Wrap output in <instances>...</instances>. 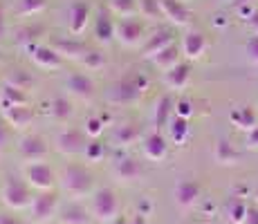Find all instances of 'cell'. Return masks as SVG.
Here are the masks:
<instances>
[{
  "label": "cell",
  "instance_id": "cell-1",
  "mask_svg": "<svg viewBox=\"0 0 258 224\" xmlns=\"http://www.w3.org/2000/svg\"><path fill=\"white\" fill-rule=\"evenodd\" d=\"M148 86V77L144 72L131 69L128 74H123L121 79H117L106 92V101L110 106H135L137 101H142V97L146 94Z\"/></svg>",
  "mask_w": 258,
  "mask_h": 224
},
{
  "label": "cell",
  "instance_id": "cell-2",
  "mask_svg": "<svg viewBox=\"0 0 258 224\" xmlns=\"http://www.w3.org/2000/svg\"><path fill=\"white\" fill-rule=\"evenodd\" d=\"M58 188L70 200H86L94 193V175L81 164H68L58 175Z\"/></svg>",
  "mask_w": 258,
  "mask_h": 224
},
{
  "label": "cell",
  "instance_id": "cell-3",
  "mask_svg": "<svg viewBox=\"0 0 258 224\" xmlns=\"http://www.w3.org/2000/svg\"><path fill=\"white\" fill-rule=\"evenodd\" d=\"M34 188L25 182L23 177H7L0 188V200L9 208V211H25L32 206Z\"/></svg>",
  "mask_w": 258,
  "mask_h": 224
},
{
  "label": "cell",
  "instance_id": "cell-4",
  "mask_svg": "<svg viewBox=\"0 0 258 224\" xmlns=\"http://www.w3.org/2000/svg\"><path fill=\"white\" fill-rule=\"evenodd\" d=\"M90 213L97 222L110 224L112 220H117L121 213V202H119L117 193L112 188H97L90 195Z\"/></svg>",
  "mask_w": 258,
  "mask_h": 224
},
{
  "label": "cell",
  "instance_id": "cell-5",
  "mask_svg": "<svg viewBox=\"0 0 258 224\" xmlns=\"http://www.w3.org/2000/svg\"><path fill=\"white\" fill-rule=\"evenodd\" d=\"M23 179L34 188V191H54L58 186V175L52 166L43 159V162H25L23 166Z\"/></svg>",
  "mask_w": 258,
  "mask_h": 224
},
{
  "label": "cell",
  "instance_id": "cell-6",
  "mask_svg": "<svg viewBox=\"0 0 258 224\" xmlns=\"http://www.w3.org/2000/svg\"><path fill=\"white\" fill-rule=\"evenodd\" d=\"M146 27L140 21V16L133 18H119L117 21V32H115V41L126 49H137L140 45L146 43Z\"/></svg>",
  "mask_w": 258,
  "mask_h": 224
},
{
  "label": "cell",
  "instance_id": "cell-7",
  "mask_svg": "<svg viewBox=\"0 0 258 224\" xmlns=\"http://www.w3.org/2000/svg\"><path fill=\"white\" fill-rule=\"evenodd\" d=\"M29 215H32L34 224H49L54 217L58 215V195L54 191H43L38 195H34L32 206L27 208Z\"/></svg>",
  "mask_w": 258,
  "mask_h": 224
},
{
  "label": "cell",
  "instance_id": "cell-8",
  "mask_svg": "<svg viewBox=\"0 0 258 224\" xmlns=\"http://www.w3.org/2000/svg\"><path fill=\"white\" fill-rule=\"evenodd\" d=\"M88 146V137L83 130L79 128H66L54 137V148L56 153H61L63 157H77V155H83Z\"/></svg>",
  "mask_w": 258,
  "mask_h": 224
},
{
  "label": "cell",
  "instance_id": "cell-9",
  "mask_svg": "<svg viewBox=\"0 0 258 224\" xmlns=\"http://www.w3.org/2000/svg\"><path fill=\"white\" fill-rule=\"evenodd\" d=\"M16 151L25 162H43V159H47V155H49L47 141L41 134H34V132H27L18 139Z\"/></svg>",
  "mask_w": 258,
  "mask_h": 224
},
{
  "label": "cell",
  "instance_id": "cell-10",
  "mask_svg": "<svg viewBox=\"0 0 258 224\" xmlns=\"http://www.w3.org/2000/svg\"><path fill=\"white\" fill-rule=\"evenodd\" d=\"M110 173H112V177H115L119 184H133V182H137V179L142 177L144 171H142L140 159L121 153V155H117L115 159H112Z\"/></svg>",
  "mask_w": 258,
  "mask_h": 224
},
{
  "label": "cell",
  "instance_id": "cell-11",
  "mask_svg": "<svg viewBox=\"0 0 258 224\" xmlns=\"http://www.w3.org/2000/svg\"><path fill=\"white\" fill-rule=\"evenodd\" d=\"M29 58L38 69H47V72H56V69L63 67V56L52 47V45H43L36 43L27 49Z\"/></svg>",
  "mask_w": 258,
  "mask_h": 224
},
{
  "label": "cell",
  "instance_id": "cell-12",
  "mask_svg": "<svg viewBox=\"0 0 258 224\" xmlns=\"http://www.w3.org/2000/svg\"><path fill=\"white\" fill-rule=\"evenodd\" d=\"M66 90L72 99L77 101H83V103H92L94 97H97V86L88 74H81V72H74L66 79Z\"/></svg>",
  "mask_w": 258,
  "mask_h": 224
},
{
  "label": "cell",
  "instance_id": "cell-13",
  "mask_svg": "<svg viewBox=\"0 0 258 224\" xmlns=\"http://www.w3.org/2000/svg\"><path fill=\"white\" fill-rule=\"evenodd\" d=\"M202 188L196 179H182L177 182L175 191H173V200H175V206L180 208L182 213H188L198 202H200Z\"/></svg>",
  "mask_w": 258,
  "mask_h": 224
},
{
  "label": "cell",
  "instance_id": "cell-14",
  "mask_svg": "<svg viewBox=\"0 0 258 224\" xmlns=\"http://www.w3.org/2000/svg\"><path fill=\"white\" fill-rule=\"evenodd\" d=\"M92 21V7L86 0H74L68 9V32L72 36H81Z\"/></svg>",
  "mask_w": 258,
  "mask_h": 224
},
{
  "label": "cell",
  "instance_id": "cell-15",
  "mask_svg": "<svg viewBox=\"0 0 258 224\" xmlns=\"http://www.w3.org/2000/svg\"><path fill=\"white\" fill-rule=\"evenodd\" d=\"M0 117L7 121L12 130H25L36 117V110L32 106H0Z\"/></svg>",
  "mask_w": 258,
  "mask_h": 224
},
{
  "label": "cell",
  "instance_id": "cell-16",
  "mask_svg": "<svg viewBox=\"0 0 258 224\" xmlns=\"http://www.w3.org/2000/svg\"><path fill=\"white\" fill-rule=\"evenodd\" d=\"M115 32H117V21L112 16V12L108 7L99 9L97 16H94V38H97V43L108 47L115 41Z\"/></svg>",
  "mask_w": 258,
  "mask_h": 224
},
{
  "label": "cell",
  "instance_id": "cell-17",
  "mask_svg": "<svg viewBox=\"0 0 258 224\" xmlns=\"http://www.w3.org/2000/svg\"><path fill=\"white\" fill-rule=\"evenodd\" d=\"M160 9H162V16H164L173 27H186L193 18L191 9H188L186 3H182V0H160Z\"/></svg>",
  "mask_w": 258,
  "mask_h": 224
},
{
  "label": "cell",
  "instance_id": "cell-18",
  "mask_svg": "<svg viewBox=\"0 0 258 224\" xmlns=\"http://www.w3.org/2000/svg\"><path fill=\"white\" fill-rule=\"evenodd\" d=\"M142 153H144V157L151 159V162H164L166 155H168V139L157 130L144 134Z\"/></svg>",
  "mask_w": 258,
  "mask_h": 224
},
{
  "label": "cell",
  "instance_id": "cell-19",
  "mask_svg": "<svg viewBox=\"0 0 258 224\" xmlns=\"http://www.w3.org/2000/svg\"><path fill=\"white\" fill-rule=\"evenodd\" d=\"M142 139H144V130L140 123H135V121L115 126V130L110 134V143L115 148H131V146H135L137 141H142Z\"/></svg>",
  "mask_w": 258,
  "mask_h": 224
},
{
  "label": "cell",
  "instance_id": "cell-20",
  "mask_svg": "<svg viewBox=\"0 0 258 224\" xmlns=\"http://www.w3.org/2000/svg\"><path fill=\"white\" fill-rule=\"evenodd\" d=\"M173 43H175V36H173L171 29H160V32H155L153 36H148L146 43L142 45V58L144 61H151L162 49H166L168 45H173Z\"/></svg>",
  "mask_w": 258,
  "mask_h": 224
},
{
  "label": "cell",
  "instance_id": "cell-21",
  "mask_svg": "<svg viewBox=\"0 0 258 224\" xmlns=\"http://www.w3.org/2000/svg\"><path fill=\"white\" fill-rule=\"evenodd\" d=\"M58 220L61 224H90L92 213L90 208L83 206L81 200H70L58 211Z\"/></svg>",
  "mask_w": 258,
  "mask_h": 224
},
{
  "label": "cell",
  "instance_id": "cell-22",
  "mask_svg": "<svg viewBox=\"0 0 258 224\" xmlns=\"http://www.w3.org/2000/svg\"><path fill=\"white\" fill-rule=\"evenodd\" d=\"M180 47H182V54H184L188 61H198V58H202L207 52V36L202 32H186Z\"/></svg>",
  "mask_w": 258,
  "mask_h": 224
},
{
  "label": "cell",
  "instance_id": "cell-23",
  "mask_svg": "<svg viewBox=\"0 0 258 224\" xmlns=\"http://www.w3.org/2000/svg\"><path fill=\"white\" fill-rule=\"evenodd\" d=\"M47 117L54 123H68L74 117V103L68 97H54L47 103Z\"/></svg>",
  "mask_w": 258,
  "mask_h": 224
},
{
  "label": "cell",
  "instance_id": "cell-24",
  "mask_svg": "<svg viewBox=\"0 0 258 224\" xmlns=\"http://www.w3.org/2000/svg\"><path fill=\"white\" fill-rule=\"evenodd\" d=\"M162 81H164V86L168 90H184L188 83H191V65L182 61L180 65H175V67L168 69V72H164Z\"/></svg>",
  "mask_w": 258,
  "mask_h": 224
},
{
  "label": "cell",
  "instance_id": "cell-25",
  "mask_svg": "<svg viewBox=\"0 0 258 224\" xmlns=\"http://www.w3.org/2000/svg\"><path fill=\"white\" fill-rule=\"evenodd\" d=\"M52 47L61 54L63 61H66V58H70V61H77V63L81 61V56L88 52L86 45H83L81 41H77V38H54Z\"/></svg>",
  "mask_w": 258,
  "mask_h": 224
},
{
  "label": "cell",
  "instance_id": "cell-26",
  "mask_svg": "<svg viewBox=\"0 0 258 224\" xmlns=\"http://www.w3.org/2000/svg\"><path fill=\"white\" fill-rule=\"evenodd\" d=\"M173 117H175V101H173L171 94H164V97H160L155 103V110H153V126L155 128L168 126Z\"/></svg>",
  "mask_w": 258,
  "mask_h": 224
},
{
  "label": "cell",
  "instance_id": "cell-27",
  "mask_svg": "<svg viewBox=\"0 0 258 224\" xmlns=\"http://www.w3.org/2000/svg\"><path fill=\"white\" fill-rule=\"evenodd\" d=\"M182 56H184V54H182V47L173 43V45H168L166 49H162V52L157 54L155 58H151V63H153V65H155L157 69H162V72H168L171 67L180 65V63H182Z\"/></svg>",
  "mask_w": 258,
  "mask_h": 224
},
{
  "label": "cell",
  "instance_id": "cell-28",
  "mask_svg": "<svg viewBox=\"0 0 258 224\" xmlns=\"http://www.w3.org/2000/svg\"><path fill=\"white\" fill-rule=\"evenodd\" d=\"M41 34H43V27H38V25H23V27H18L14 32V45L18 49H23V52H27L32 45L38 43Z\"/></svg>",
  "mask_w": 258,
  "mask_h": 224
},
{
  "label": "cell",
  "instance_id": "cell-29",
  "mask_svg": "<svg viewBox=\"0 0 258 224\" xmlns=\"http://www.w3.org/2000/svg\"><path fill=\"white\" fill-rule=\"evenodd\" d=\"M229 121L234 123L238 130H245V132L254 130V128L258 126L256 112H254V108H249V106H238V108H234V110L229 112Z\"/></svg>",
  "mask_w": 258,
  "mask_h": 224
},
{
  "label": "cell",
  "instance_id": "cell-30",
  "mask_svg": "<svg viewBox=\"0 0 258 224\" xmlns=\"http://www.w3.org/2000/svg\"><path fill=\"white\" fill-rule=\"evenodd\" d=\"M108 123H110V114H90V117H86V123H83V132H86L88 139H99L103 134V130L108 128Z\"/></svg>",
  "mask_w": 258,
  "mask_h": 224
},
{
  "label": "cell",
  "instance_id": "cell-31",
  "mask_svg": "<svg viewBox=\"0 0 258 224\" xmlns=\"http://www.w3.org/2000/svg\"><path fill=\"white\" fill-rule=\"evenodd\" d=\"M213 159H216L218 164H222V166H229V164H238L240 155H238V151L227 139H218L216 148H213Z\"/></svg>",
  "mask_w": 258,
  "mask_h": 224
},
{
  "label": "cell",
  "instance_id": "cell-32",
  "mask_svg": "<svg viewBox=\"0 0 258 224\" xmlns=\"http://www.w3.org/2000/svg\"><path fill=\"white\" fill-rule=\"evenodd\" d=\"M27 103H29V97L25 90L3 83V90H0V106H27Z\"/></svg>",
  "mask_w": 258,
  "mask_h": 224
},
{
  "label": "cell",
  "instance_id": "cell-33",
  "mask_svg": "<svg viewBox=\"0 0 258 224\" xmlns=\"http://www.w3.org/2000/svg\"><path fill=\"white\" fill-rule=\"evenodd\" d=\"M166 130H168V137H171V141L173 143H177V146H182V143L188 139V119H182V117H173L171 119V123L166 126Z\"/></svg>",
  "mask_w": 258,
  "mask_h": 224
},
{
  "label": "cell",
  "instance_id": "cell-34",
  "mask_svg": "<svg viewBox=\"0 0 258 224\" xmlns=\"http://www.w3.org/2000/svg\"><path fill=\"white\" fill-rule=\"evenodd\" d=\"M79 65L86 67L88 72H99V69H103L108 65V56L101 52V49H88V52L81 56Z\"/></svg>",
  "mask_w": 258,
  "mask_h": 224
},
{
  "label": "cell",
  "instance_id": "cell-35",
  "mask_svg": "<svg viewBox=\"0 0 258 224\" xmlns=\"http://www.w3.org/2000/svg\"><path fill=\"white\" fill-rule=\"evenodd\" d=\"M137 16L148 23H155L160 18H164L160 9V0H137Z\"/></svg>",
  "mask_w": 258,
  "mask_h": 224
},
{
  "label": "cell",
  "instance_id": "cell-36",
  "mask_svg": "<svg viewBox=\"0 0 258 224\" xmlns=\"http://www.w3.org/2000/svg\"><path fill=\"white\" fill-rule=\"evenodd\" d=\"M108 9L115 18H133L137 16V0H108Z\"/></svg>",
  "mask_w": 258,
  "mask_h": 224
},
{
  "label": "cell",
  "instance_id": "cell-37",
  "mask_svg": "<svg viewBox=\"0 0 258 224\" xmlns=\"http://www.w3.org/2000/svg\"><path fill=\"white\" fill-rule=\"evenodd\" d=\"M106 155H108L106 143H101L99 139H90L81 157L86 159L88 164H99V162H103V159H106Z\"/></svg>",
  "mask_w": 258,
  "mask_h": 224
},
{
  "label": "cell",
  "instance_id": "cell-38",
  "mask_svg": "<svg viewBox=\"0 0 258 224\" xmlns=\"http://www.w3.org/2000/svg\"><path fill=\"white\" fill-rule=\"evenodd\" d=\"M3 83L14 86V88H21V90H25V92H29V90L34 88V79L29 77L27 72H23V69H14V72H9Z\"/></svg>",
  "mask_w": 258,
  "mask_h": 224
},
{
  "label": "cell",
  "instance_id": "cell-39",
  "mask_svg": "<svg viewBox=\"0 0 258 224\" xmlns=\"http://www.w3.org/2000/svg\"><path fill=\"white\" fill-rule=\"evenodd\" d=\"M247 211H249V206H247L242 200H234L227 206V217H229L231 224H245L247 220Z\"/></svg>",
  "mask_w": 258,
  "mask_h": 224
},
{
  "label": "cell",
  "instance_id": "cell-40",
  "mask_svg": "<svg viewBox=\"0 0 258 224\" xmlns=\"http://www.w3.org/2000/svg\"><path fill=\"white\" fill-rule=\"evenodd\" d=\"M47 9V0H21L18 3V14L21 16H38Z\"/></svg>",
  "mask_w": 258,
  "mask_h": 224
},
{
  "label": "cell",
  "instance_id": "cell-41",
  "mask_svg": "<svg viewBox=\"0 0 258 224\" xmlns=\"http://www.w3.org/2000/svg\"><path fill=\"white\" fill-rule=\"evenodd\" d=\"M245 54H247V61H249L251 65H258V34L245 43Z\"/></svg>",
  "mask_w": 258,
  "mask_h": 224
},
{
  "label": "cell",
  "instance_id": "cell-42",
  "mask_svg": "<svg viewBox=\"0 0 258 224\" xmlns=\"http://www.w3.org/2000/svg\"><path fill=\"white\" fill-rule=\"evenodd\" d=\"M175 114L182 119H191L193 117V103L188 99H177L175 101Z\"/></svg>",
  "mask_w": 258,
  "mask_h": 224
},
{
  "label": "cell",
  "instance_id": "cell-43",
  "mask_svg": "<svg viewBox=\"0 0 258 224\" xmlns=\"http://www.w3.org/2000/svg\"><path fill=\"white\" fill-rule=\"evenodd\" d=\"M9 146V126L3 117H0V153H5Z\"/></svg>",
  "mask_w": 258,
  "mask_h": 224
},
{
  "label": "cell",
  "instance_id": "cell-44",
  "mask_svg": "<svg viewBox=\"0 0 258 224\" xmlns=\"http://www.w3.org/2000/svg\"><path fill=\"white\" fill-rule=\"evenodd\" d=\"M245 143H247V148H254V151H258V126L254 128V130L247 132Z\"/></svg>",
  "mask_w": 258,
  "mask_h": 224
},
{
  "label": "cell",
  "instance_id": "cell-45",
  "mask_svg": "<svg viewBox=\"0 0 258 224\" xmlns=\"http://www.w3.org/2000/svg\"><path fill=\"white\" fill-rule=\"evenodd\" d=\"M7 32H9V25H7V16H5V9L0 7V43L7 38Z\"/></svg>",
  "mask_w": 258,
  "mask_h": 224
},
{
  "label": "cell",
  "instance_id": "cell-46",
  "mask_svg": "<svg viewBox=\"0 0 258 224\" xmlns=\"http://www.w3.org/2000/svg\"><path fill=\"white\" fill-rule=\"evenodd\" d=\"M0 224H23V220L14 213H0Z\"/></svg>",
  "mask_w": 258,
  "mask_h": 224
},
{
  "label": "cell",
  "instance_id": "cell-47",
  "mask_svg": "<svg viewBox=\"0 0 258 224\" xmlns=\"http://www.w3.org/2000/svg\"><path fill=\"white\" fill-rule=\"evenodd\" d=\"M245 224H258V208H249V211H247Z\"/></svg>",
  "mask_w": 258,
  "mask_h": 224
},
{
  "label": "cell",
  "instance_id": "cell-48",
  "mask_svg": "<svg viewBox=\"0 0 258 224\" xmlns=\"http://www.w3.org/2000/svg\"><path fill=\"white\" fill-rule=\"evenodd\" d=\"M131 224H148V215H142V213H137L135 217H131Z\"/></svg>",
  "mask_w": 258,
  "mask_h": 224
},
{
  "label": "cell",
  "instance_id": "cell-49",
  "mask_svg": "<svg viewBox=\"0 0 258 224\" xmlns=\"http://www.w3.org/2000/svg\"><path fill=\"white\" fill-rule=\"evenodd\" d=\"M110 224H131V217H123V215H119L117 220H112Z\"/></svg>",
  "mask_w": 258,
  "mask_h": 224
},
{
  "label": "cell",
  "instance_id": "cell-50",
  "mask_svg": "<svg viewBox=\"0 0 258 224\" xmlns=\"http://www.w3.org/2000/svg\"><path fill=\"white\" fill-rule=\"evenodd\" d=\"M234 7H242V5H251V0H231Z\"/></svg>",
  "mask_w": 258,
  "mask_h": 224
},
{
  "label": "cell",
  "instance_id": "cell-51",
  "mask_svg": "<svg viewBox=\"0 0 258 224\" xmlns=\"http://www.w3.org/2000/svg\"><path fill=\"white\" fill-rule=\"evenodd\" d=\"M249 21H251V27H254V29H256V34H258V14H254V16H251Z\"/></svg>",
  "mask_w": 258,
  "mask_h": 224
},
{
  "label": "cell",
  "instance_id": "cell-52",
  "mask_svg": "<svg viewBox=\"0 0 258 224\" xmlns=\"http://www.w3.org/2000/svg\"><path fill=\"white\" fill-rule=\"evenodd\" d=\"M254 200H256V204H258V188L254 191Z\"/></svg>",
  "mask_w": 258,
  "mask_h": 224
},
{
  "label": "cell",
  "instance_id": "cell-53",
  "mask_svg": "<svg viewBox=\"0 0 258 224\" xmlns=\"http://www.w3.org/2000/svg\"><path fill=\"white\" fill-rule=\"evenodd\" d=\"M0 65H3V54H0Z\"/></svg>",
  "mask_w": 258,
  "mask_h": 224
},
{
  "label": "cell",
  "instance_id": "cell-54",
  "mask_svg": "<svg viewBox=\"0 0 258 224\" xmlns=\"http://www.w3.org/2000/svg\"><path fill=\"white\" fill-rule=\"evenodd\" d=\"M182 3H186V0H182Z\"/></svg>",
  "mask_w": 258,
  "mask_h": 224
},
{
  "label": "cell",
  "instance_id": "cell-55",
  "mask_svg": "<svg viewBox=\"0 0 258 224\" xmlns=\"http://www.w3.org/2000/svg\"><path fill=\"white\" fill-rule=\"evenodd\" d=\"M0 90H3V86H0Z\"/></svg>",
  "mask_w": 258,
  "mask_h": 224
}]
</instances>
